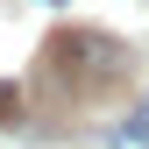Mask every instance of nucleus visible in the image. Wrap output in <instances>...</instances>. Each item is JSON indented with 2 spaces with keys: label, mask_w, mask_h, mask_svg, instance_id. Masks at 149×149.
<instances>
[{
  "label": "nucleus",
  "mask_w": 149,
  "mask_h": 149,
  "mask_svg": "<svg viewBox=\"0 0 149 149\" xmlns=\"http://www.w3.org/2000/svg\"><path fill=\"white\" fill-rule=\"evenodd\" d=\"M14 121H22V92H14V85H0V128H14Z\"/></svg>",
  "instance_id": "nucleus-2"
},
{
  "label": "nucleus",
  "mask_w": 149,
  "mask_h": 149,
  "mask_svg": "<svg viewBox=\"0 0 149 149\" xmlns=\"http://www.w3.org/2000/svg\"><path fill=\"white\" fill-rule=\"evenodd\" d=\"M107 149H149V114H135V121H114Z\"/></svg>",
  "instance_id": "nucleus-1"
},
{
  "label": "nucleus",
  "mask_w": 149,
  "mask_h": 149,
  "mask_svg": "<svg viewBox=\"0 0 149 149\" xmlns=\"http://www.w3.org/2000/svg\"><path fill=\"white\" fill-rule=\"evenodd\" d=\"M142 114H149V107H142Z\"/></svg>",
  "instance_id": "nucleus-4"
},
{
  "label": "nucleus",
  "mask_w": 149,
  "mask_h": 149,
  "mask_svg": "<svg viewBox=\"0 0 149 149\" xmlns=\"http://www.w3.org/2000/svg\"><path fill=\"white\" fill-rule=\"evenodd\" d=\"M43 7H57V0H43Z\"/></svg>",
  "instance_id": "nucleus-3"
}]
</instances>
